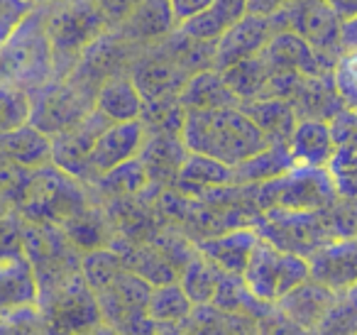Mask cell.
Segmentation results:
<instances>
[{
    "label": "cell",
    "mask_w": 357,
    "mask_h": 335,
    "mask_svg": "<svg viewBox=\"0 0 357 335\" xmlns=\"http://www.w3.org/2000/svg\"><path fill=\"white\" fill-rule=\"evenodd\" d=\"M181 140L189 152L208 154L230 167H238L269 144L257 123L240 105L186 113Z\"/></svg>",
    "instance_id": "1"
},
{
    "label": "cell",
    "mask_w": 357,
    "mask_h": 335,
    "mask_svg": "<svg viewBox=\"0 0 357 335\" xmlns=\"http://www.w3.org/2000/svg\"><path fill=\"white\" fill-rule=\"evenodd\" d=\"M42 17L54 52V79H66L84 52L110 30L96 0H45Z\"/></svg>",
    "instance_id": "2"
},
{
    "label": "cell",
    "mask_w": 357,
    "mask_h": 335,
    "mask_svg": "<svg viewBox=\"0 0 357 335\" xmlns=\"http://www.w3.org/2000/svg\"><path fill=\"white\" fill-rule=\"evenodd\" d=\"M0 81L17 84L27 91L54 81V52L47 37L40 3L27 20L0 45Z\"/></svg>",
    "instance_id": "3"
},
{
    "label": "cell",
    "mask_w": 357,
    "mask_h": 335,
    "mask_svg": "<svg viewBox=\"0 0 357 335\" xmlns=\"http://www.w3.org/2000/svg\"><path fill=\"white\" fill-rule=\"evenodd\" d=\"M311 276L308 260L298 252L284 250L274 245L272 240L259 235L250 262L243 271V279L248 284L250 294L262 304H277L284 294L296 289L298 284Z\"/></svg>",
    "instance_id": "4"
},
{
    "label": "cell",
    "mask_w": 357,
    "mask_h": 335,
    "mask_svg": "<svg viewBox=\"0 0 357 335\" xmlns=\"http://www.w3.org/2000/svg\"><path fill=\"white\" fill-rule=\"evenodd\" d=\"M335 177L328 167H298L264 181L257 193L259 208H289V211H326L337 201Z\"/></svg>",
    "instance_id": "5"
},
{
    "label": "cell",
    "mask_w": 357,
    "mask_h": 335,
    "mask_svg": "<svg viewBox=\"0 0 357 335\" xmlns=\"http://www.w3.org/2000/svg\"><path fill=\"white\" fill-rule=\"evenodd\" d=\"M30 125L54 137L56 133L76 125L93 110L96 94L76 79L66 76V79H54L40 89L30 91Z\"/></svg>",
    "instance_id": "6"
},
{
    "label": "cell",
    "mask_w": 357,
    "mask_h": 335,
    "mask_svg": "<svg viewBox=\"0 0 357 335\" xmlns=\"http://www.w3.org/2000/svg\"><path fill=\"white\" fill-rule=\"evenodd\" d=\"M279 30L296 32L321 54L335 59L340 52V22L342 17L328 6L326 0H291L287 8L274 13Z\"/></svg>",
    "instance_id": "7"
},
{
    "label": "cell",
    "mask_w": 357,
    "mask_h": 335,
    "mask_svg": "<svg viewBox=\"0 0 357 335\" xmlns=\"http://www.w3.org/2000/svg\"><path fill=\"white\" fill-rule=\"evenodd\" d=\"M128 74L144 100L162 98V96H178L181 86L191 76L184 66L178 64L176 57L169 52L164 40L157 42V45L142 47L135 54Z\"/></svg>",
    "instance_id": "8"
},
{
    "label": "cell",
    "mask_w": 357,
    "mask_h": 335,
    "mask_svg": "<svg viewBox=\"0 0 357 335\" xmlns=\"http://www.w3.org/2000/svg\"><path fill=\"white\" fill-rule=\"evenodd\" d=\"M108 123L110 120L103 118L93 108L76 125L56 133L52 137V164L69 177H74L76 181L86 184V179H89V154Z\"/></svg>",
    "instance_id": "9"
},
{
    "label": "cell",
    "mask_w": 357,
    "mask_h": 335,
    "mask_svg": "<svg viewBox=\"0 0 357 335\" xmlns=\"http://www.w3.org/2000/svg\"><path fill=\"white\" fill-rule=\"evenodd\" d=\"M272 74H301V76H328L333 69L331 57L316 52L306 40L291 30H277L262 50Z\"/></svg>",
    "instance_id": "10"
},
{
    "label": "cell",
    "mask_w": 357,
    "mask_h": 335,
    "mask_svg": "<svg viewBox=\"0 0 357 335\" xmlns=\"http://www.w3.org/2000/svg\"><path fill=\"white\" fill-rule=\"evenodd\" d=\"M277 30L279 27L272 15L264 17L248 13L245 17H240L215 40V71H223L238 61L262 54V50Z\"/></svg>",
    "instance_id": "11"
},
{
    "label": "cell",
    "mask_w": 357,
    "mask_h": 335,
    "mask_svg": "<svg viewBox=\"0 0 357 335\" xmlns=\"http://www.w3.org/2000/svg\"><path fill=\"white\" fill-rule=\"evenodd\" d=\"M144 142V125L142 120H125V123H108L105 130L98 135L93 149L89 154V179H98L100 174L110 172L118 164L135 159Z\"/></svg>",
    "instance_id": "12"
},
{
    "label": "cell",
    "mask_w": 357,
    "mask_h": 335,
    "mask_svg": "<svg viewBox=\"0 0 357 335\" xmlns=\"http://www.w3.org/2000/svg\"><path fill=\"white\" fill-rule=\"evenodd\" d=\"M186 149L181 135L176 133H154V130H144V142L139 149V162L144 164L149 186L159 188H172L176 181V174L184 164Z\"/></svg>",
    "instance_id": "13"
},
{
    "label": "cell",
    "mask_w": 357,
    "mask_h": 335,
    "mask_svg": "<svg viewBox=\"0 0 357 335\" xmlns=\"http://www.w3.org/2000/svg\"><path fill=\"white\" fill-rule=\"evenodd\" d=\"M125 42L137 50L162 42L169 32L176 30V20L169 8V0H139L128 17L113 27Z\"/></svg>",
    "instance_id": "14"
},
{
    "label": "cell",
    "mask_w": 357,
    "mask_h": 335,
    "mask_svg": "<svg viewBox=\"0 0 357 335\" xmlns=\"http://www.w3.org/2000/svg\"><path fill=\"white\" fill-rule=\"evenodd\" d=\"M311 267V279L328 286L331 291H347L357 284V240H335L331 245L316 247Z\"/></svg>",
    "instance_id": "15"
},
{
    "label": "cell",
    "mask_w": 357,
    "mask_h": 335,
    "mask_svg": "<svg viewBox=\"0 0 357 335\" xmlns=\"http://www.w3.org/2000/svg\"><path fill=\"white\" fill-rule=\"evenodd\" d=\"M287 147L298 167H328L337 149L331 120L298 118Z\"/></svg>",
    "instance_id": "16"
},
{
    "label": "cell",
    "mask_w": 357,
    "mask_h": 335,
    "mask_svg": "<svg viewBox=\"0 0 357 335\" xmlns=\"http://www.w3.org/2000/svg\"><path fill=\"white\" fill-rule=\"evenodd\" d=\"M333 301H335L333 291L308 276L303 284H298L296 289L284 294L274 306H279L282 318L291 320L303 330H313L326 320Z\"/></svg>",
    "instance_id": "17"
},
{
    "label": "cell",
    "mask_w": 357,
    "mask_h": 335,
    "mask_svg": "<svg viewBox=\"0 0 357 335\" xmlns=\"http://www.w3.org/2000/svg\"><path fill=\"white\" fill-rule=\"evenodd\" d=\"M259 240V232L255 228H233V230H225L215 237H201L194 240V247L206 255L211 262L220 267L223 271L230 274H243L245 267L250 262L255 245Z\"/></svg>",
    "instance_id": "18"
},
{
    "label": "cell",
    "mask_w": 357,
    "mask_h": 335,
    "mask_svg": "<svg viewBox=\"0 0 357 335\" xmlns=\"http://www.w3.org/2000/svg\"><path fill=\"white\" fill-rule=\"evenodd\" d=\"M235 184V169L201 152H189L176 174L174 191L184 196H204L215 188H228Z\"/></svg>",
    "instance_id": "19"
},
{
    "label": "cell",
    "mask_w": 357,
    "mask_h": 335,
    "mask_svg": "<svg viewBox=\"0 0 357 335\" xmlns=\"http://www.w3.org/2000/svg\"><path fill=\"white\" fill-rule=\"evenodd\" d=\"M93 108L110 123H125V120H139L144 108V98L137 91L130 74H118L98 86L93 98Z\"/></svg>",
    "instance_id": "20"
},
{
    "label": "cell",
    "mask_w": 357,
    "mask_h": 335,
    "mask_svg": "<svg viewBox=\"0 0 357 335\" xmlns=\"http://www.w3.org/2000/svg\"><path fill=\"white\" fill-rule=\"evenodd\" d=\"M178 103L184 105L186 113H191V110H213L228 108V105H240V100L228 89L220 71L204 69L186 79V84L178 91Z\"/></svg>",
    "instance_id": "21"
},
{
    "label": "cell",
    "mask_w": 357,
    "mask_h": 335,
    "mask_svg": "<svg viewBox=\"0 0 357 335\" xmlns=\"http://www.w3.org/2000/svg\"><path fill=\"white\" fill-rule=\"evenodd\" d=\"M0 159L20 167H45L52 162V137L30 123L0 133Z\"/></svg>",
    "instance_id": "22"
},
{
    "label": "cell",
    "mask_w": 357,
    "mask_h": 335,
    "mask_svg": "<svg viewBox=\"0 0 357 335\" xmlns=\"http://www.w3.org/2000/svg\"><path fill=\"white\" fill-rule=\"evenodd\" d=\"M240 108L257 123V128L264 133L267 142L287 144L291 137L294 128H296V110H294L291 100L277 98V96H267V98H255L240 103Z\"/></svg>",
    "instance_id": "23"
},
{
    "label": "cell",
    "mask_w": 357,
    "mask_h": 335,
    "mask_svg": "<svg viewBox=\"0 0 357 335\" xmlns=\"http://www.w3.org/2000/svg\"><path fill=\"white\" fill-rule=\"evenodd\" d=\"M248 15V0H213L201 15L178 25L184 35L201 42H215L230 25Z\"/></svg>",
    "instance_id": "24"
},
{
    "label": "cell",
    "mask_w": 357,
    "mask_h": 335,
    "mask_svg": "<svg viewBox=\"0 0 357 335\" xmlns=\"http://www.w3.org/2000/svg\"><path fill=\"white\" fill-rule=\"evenodd\" d=\"M191 311H194V304H191V299L186 296V291L181 289L178 279H174V281H167V284L152 286L144 313H147V318L154 323V328L164 330V328H169V325L186 323Z\"/></svg>",
    "instance_id": "25"
},
{
    "label": "cell",
    "mask_w": 357,
    "mask_h": 335,
    "mask_svg": "<svg viewBox=\"0 0 357 335\" xmlns=\"http://www.w3.org/2000/svg\"><path fill=\"white\" fill-rule=\"evenodd\" d=\"M220 274H223V269H220L215 262H211L206 255L194 250L189 255V260L181 265L176 279H178V284H181V289L186 291V296L191 299V304L206 306L213 301Z\"/></svg>",
    "instance_id": "26"
},
{
    "label": "cell",
    "mask_w": 357,
    "mask_h": 335,
    "mask_svg": "<svg viewBox=\"0 0 357 335\" xmlns=\"http://www.w3.org/2000/svg\"><path fill=\"white\" fill-rule=\"evenodd\" d=\"M294 167L291 152L287 144L269 142L264 149L240 162L235 169V184H264L287 174Z\"/></svg>",
    "instance_id": "27"
},
{
    "label": "cell",
    "mask_w": 357,
    "mask_h": 335,
    "mask_svg": "<svg viewBox=\"0 0 357 335\" xmlns=\"http://www.w3.org/2000/svg\"><path fill=\"white\" fill-rule=\"evenodd\" d=\"M220 74H223L228 89L238 96L240 103H245V100L264 98L272 71H269L267 61L257 54V57H250V59H243V61H238V64L228 66V69H223Z\"/></svg>",
    "instance_id": "28"
},
{
    "label": "cell",
    "mask_w": 357,
    "mask_h": 335,
    "mask_svg": "<svg viewBox=\"0 0 357 335\" xmlns=\"http://www.w3.org/2000/svg\"><path fill=\"white\" fill-rule=\"evenodd\" d=\"M91 186H96L108 198H135L139 193H144V188L149 186V179L147 172H144V164L139 162V157H135L118 164L110 172L100 174L98 179L91 181Z\"/></svg>",
    "instance_id": "29"
},
{
    "label": "cell",
    "mask_w": 357,
    "mask_h": 335,
    "mask_svg": "<svg viewBox=\"0 0 357 335\" xmlns=\"http://www.w3.org/2000/svg\"><path fill=\"white\" fill-rule=\"evenodd\" d=\"M123 260L113 247L103 245V247H93V250H86V255L81 257V276L89 284V289L98 291L123 269Z\"/></svg>",
    "instance_id": "30"
},
{
    "label": "cell",
    "mask_w": 357,
    "mask_h": 335,
    "mask_svg": "<svg viewBox=\"0 0 357 335\" xmlns=\"http://www.w3.org/2000/svg\"><path fill=\"white\" fill-rule=\"evenodd\" d=\"M30 91L17 84L0 81V133H10L30 123Z\"/></svg>",
    "instance_id": "31"
},
{
    "label": "cell",
    "mask_w": 357,
    "mask_h": 335,
    "mask_svg": "<svg viewBox=\"0 0 357 335\" xmlns=\"http://www.w3.org/2000/svg\"><path fill=\"white\" fill-rule=\"evenodd\" d=\"M331 81L342 108L357 113V50L337 52L331 69Z\"/></svg>",
    "instance_id": "32"
},
{
    "label": "cell",
    "mask_w": 357,
    "mask_h": 335,
    "mask_svg": "<svg viewBox=\"0 0 357 335\" xmlns=\"http://www.w3.org/2000/svg\"><path fill=\"white\" fill-rule=\"evenodd\" d=\"M37 0H0V45L27 20Z\"/></svg>",
    "instance_id": "33"
},
{
    "label": "cell",
    "mask_w": 357,
    "mask_h": 335,
    "mask_svg": "<svg viewBox=\"0 0 357 335\" xmlns=\"http://www.w3.org/2000/svg\"><path fill=\"white\" fill-rule=\"evenodd\" d=\"M100 8V13L105 15V20H108L110 27H118L120 22L125 20V17L132 13V8L137 6L139 0H96Z\"/></svg>",
    "instance_id": "34"
},
{
    "label": "cell",
    "mask_w": 357,
    "mask_h": 335,
    "mask_svg": "<svg viewBox=\"0 0 357 335\" xmlns=\"http://www.w3.org/2000/svg\"><path fill=\"white\" fill-rule=\"evenodd\" d=\"M211 3H213V0H169V8H172L174 20H176V27H178V25H184L186 20H191V17L201 15Z\"/></svg>",
    "instance_id": "35"
},
{
    "label": "cell",
    "mask_w": 357,
    "mask_h": 335,
    "mask_svg": "<svg viewBox=\"0 0 357 335\" xmlns=\"http://www.w3.org/2000/svg\"><path fill=\"white\" fill-rule=\"evenodd\" d=\"M289 3H291V0H248V13L269 17L282 10V8H287Z\"/></svg>",
    "instance_id": "36"
},
{
    "label": "cell",
    "mask_w": 357,
    "mask_h": 335,
    "mask_svg": "<svg viewBox=\"0 0 357 335\" xmlns=\"http://www.w3.org/2000/svg\"><path fill=\"white\" fill-rule=\"evenodd\" d=\"M337 45H340V52L357 50V15L345 17L340 22V40H337Z\"/></svg>",
    "instance_id": "37"
},
{
    "label": "cell",
    "mask_w": 357,
    "mask_h": 335,
    "mask_svg": "<svg viewBox=\"0 0 357 335\" xmlns=\"http://www.w3.org/2000/svg\"><path fill=\"white\" fill-rule=\"evenodd\" d=\"M326 3L342 17V20L357 15V0H326Z\"/></svg>",
    "instance_id": "38"
},
{
    "label": "cell",
    "mask_w": 357,
    "mask_h": 335,
    "mask_svg": "<svg viewBox=\"0 0 357 335\" xmlns=\"http://www.w3.org/2000/svg\"><path fill=\"white\" fill-rule=\"evenodd\" d=\"M37 3H45V0H37Z\"/></svg>",
    "instance_id": "39"
}]
</instances>
